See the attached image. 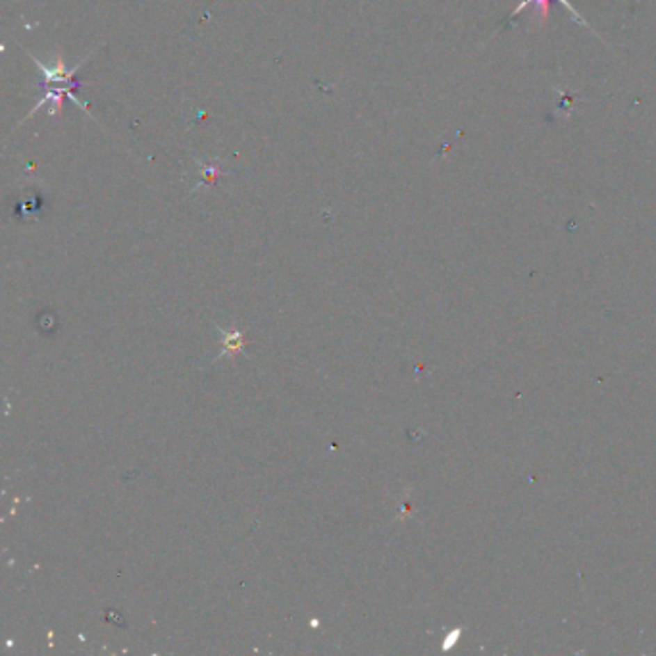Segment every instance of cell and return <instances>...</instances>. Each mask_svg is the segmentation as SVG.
<instances>
[{
	"mask_svg": "<svg viewBox=\"0 0 656 656\" xmlns=\"http://www.w3.org/2000/svg\"><path fill=\"white\" fill-rule=\"evenodd\" d=\"M223 349L222 353L218 354L216 358H222L225 354H235V353H245L243 351V333L241 331H223Z\"/></svg>",
	"mask_w": 656,
	"mask_h": 656,
	"instance_id": "obj_1",
	"label": "cell"
}]
</instances>
